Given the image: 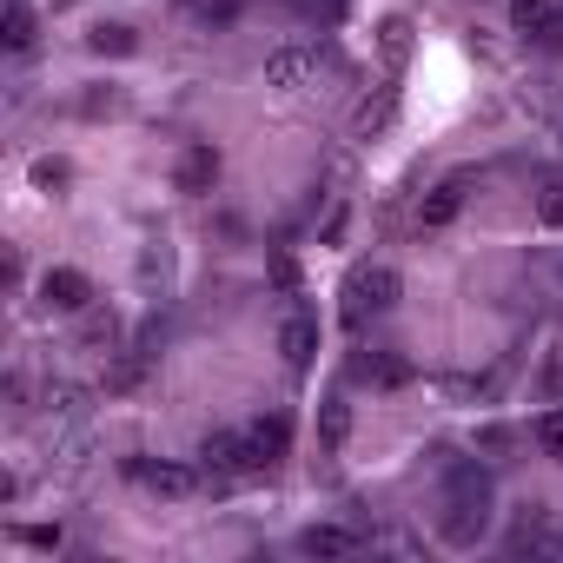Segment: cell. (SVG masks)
Returning a JSON list of instances; mask_svg holds the SVG:
<instances>
[{
    "label": "cell",
    "instance_id": "obj_1",
    "mask_svg": "<svg viewBox=\"0 0 563 563\" xmlns=\"http://www.w3.org/2000/svg\"><path fill=\"white\" fill-rule=\"evenodd\" d=\"M490 523V477L477 464H457L451 471V497H444V537L451 543H477Z\"/></svg>",
    "mask_w": 563,
    "mask_h": 563
},
{
    "label": "cell",
    "instance_id": "obj_2",
    "mask_svg": "<svg viewBox=\"0 0 563 563\" xmlns=\"http://www.w3.org/2000/svg\"><path fill=\"white\" fill-rule=\"evenodd\" d=\"M405 299V278L391 272V265H358L352 278H345V319L352 325H365L372 312H391Z\"/></svg>",
    "mask_w": 563,
    "mask_h": 563
},
{
    "label": "cell",
    "instance_id": "obj_3",
    "mask_svg": "<svg viewBox=\"0 0 563 563\" xmlns=\"http://www.w3.org/2000/svg\"><path fill=\"white\" fill-rule=\"evenodd\" d=\"M325 74V54L319 47H272L265 54V87L272 93H312Z\"/></svg>",
    "mask_w": 563,
    "mask_h": 563
},
{
    "label": "cell",
    "instance_id": "obj_4",
    "mask_svg": "<svg viewBox=\"0 0 563 563\" xmlns=\"http://www.w3.org/2000/svg\"><path fill=\"white\" fill-rule=\"evenodd\" d=\"M199 464H206V477H245V471H258V451L239 431H206L199 438Z\"/></svg>",
    "mask_w": 563,
    "mask_h": 563
},
{
    "label": "cell",
    "instance_id": "obj_5",
    "mask_svg": "<svg viewBox=\"0 0 563 563\" xmlns=\"http://www.w3.org/2000/svg\"><path fill=\"white\" fill-rule=\"evenodd\" d=\"M41 306H47V312H87V306H93V278H87L80 265H54V272L41 278Z\"/></svg>",
    "mask_w": 563,
    "mask_h": 563
},
{
    "label": "cell",
    "instance_id": "obj_6",
    "mask_svg": "<svg viewBox=\"0 0 563 563\" xmlns=\"http://www.w3.org/2000/svg\"><path fill=\"white\" fill-rule=\"evenodd\" d=\"M140 477H146L153 497H173V504H179V497H199V484H206V477H199L192 464H179V457H153V464H140Z\"/></svg>",
    "mask_w": 563,
    "mask_h": 563
},
{
    "label": "cell",
    "instance_id": "obj_7",
    "mask_svg": "<svg viewBox=\"0 0 563 563\" xmlns=\"http://www.w3.org/2000/svg\"><path fill=\"white\" fill-rule=\"evenodd\" d=\"M299 550H306V556H358L365 537H358L352 523H306V530H299Z\"/></svg>",
    "mask_w": 563,
    "mask_h": 563
},
{
    "label": "cell",
    "instance_id": "obj_8",
    "mask_svg": "<svg viewBox=\"0 0 563 563\" xmlns=\"http://www.w3.org/2000/svg\"><path fill=\"white\" fill-rule=\"evenodd\" d=\"M510 550H517V556H523V550H530V556H537V550H543V556H563V530L530 504V510L517 517V530H510Z\"/></svg>",
    "mask_w": 563,
    "mask_h": 563
},
{
    "label": "cell",
    "instance_id": "obj_9",
    "mask_svg": "<svg viewBox=\"0 0 563 563\" xmlns=\"http://www.w3.org/2000/svg\"><path fill=\"white\" fill-rule=\"evenodd\" d=\"M278 352H286L292 372H306V365L319 358V319H312V312H292L286 325H278Z\"/></svg>",
    "mask_w": 563,
    "mask_h": 563
},
{
    "label": "cell",
    "instance_id": "obj_10",
    "mask_svg": "<svg viewBox=\"0 0 563 563\" xmlns=\"http://www.w3.org/2000/svg\"><path fill=\"white\" fill-rule=\"evenodd\" d=\"M173 186H179V192H212V186H219V153H212V146H186L179 166H173Z\"/></svg>",
    "mask_w": 563,
    "mask_h": 563
},
{
    "label": "cell",
    "instance_id": "obj_11",
    "mask_svg": "<svg viewBox=\"0 0 563 563\" xmlns=\"http://www.w3.org/2000/svg\"><path fill=\"white\" fill-rule=\"evenodd\" d=\"M457 206H464V179H444V186H431V192L418 199V232H444V225L457 219Z\"/></svg>",
    "mask_w": 563,
    "mask_h": 563
},
{
    "label": "cell",
    "instance_id": "obj_12",
    "mask_svg": "<svg viewBox=\"0 0 563 563\" xmlns=\"http://www.w3.org/2000/svg\"><path fill=\"white\" fill-rule=\"evenodd\" d=\"M245 438H252V451H258V464H272V457H286V444H292V424H286V418H278V411H272V418H258V424H252Z\"/></svg>",
    "mask_w": 563,
    "mask_h": 563
},
{
    "label": "cell",
    "instance_id": "obj_13",
    "mask_svg": "<svg viewBox=\"0 0 563 563\" xmlns=\"http://www.w3.org/2000/svg\"><path fill=\"white\" fill-rule=\"evenodd\" d=\"M391 113H398V93H391V87H378L372 100H358V113H352V126H358V133L372 140V133H385V126H391Z\"/></svg>",
    "mask_w": 563,
    "mask_h": 563
},
{
    "label": "cell",
    "instance_id": "obj_14",
    "mask_svg": "<svg viewBox=\"0 0 563 563\" xmlns=\"http://www.w3.org/2000/svg\"><path fill=\"white\" fill-rule=\"evenodd\" d=\"M345 438H352V405H345V398H325V405H319V444L339 451Z\"/></svg>",
    "mask_w": 563,
    "mask_h": 563
},
{
    "label": "cell",
    "instance_id": "obj_15",
    "mask_svg": "<svg viewBox=\"0 0 563 563\" xmlns=\"http://www.w3.org/2000/svg\"><path fill=\"white\" fill-rule=\"evenodd\" d=\"M556 14H563L556 0H517V8H510V21H517V34H523V41H543V27H550Z\"/></svg>",
    "mask_w": 563,
    "mask_h": 563
},
{
    "label": "cell",
    "instance_id": "obj_16",
    "mask_svg": "<svg viewBox=\"0 0 563 563\" xmlns=\"http://www.w3.org/2000/svg\"><path fill=\"white\" fill-rule=\"evenodd\" d=\"M0 41H8L14 54L34 47V14H27V0H8V14H0Z\"/></svg>",
    "mask_w": 563,
    "mask_h": 563
},
{
    "label": "cell",
    "instance_id": "obj_17",
    "mask_svg": "<svg viewBox=\"0 0 563 563\" xmlns=\"http://www.w3.org/2000/svg\"><path fill=\"white\" fill-rule=\"evenodd\" d=\"M378 54H385L391 67H405V54H411V21H405V14H391V21L378 27Z\"/></svg>",
    "mask_w": 563,
    "mask_h": 563
},
{
    "label": "cell",
    "instance_id": "obj_18",
    "mask_svg": "<svg viewBox=\"0 0 563 563\" xmlns=\"http://www.w3.org/2000/svg\"><path fill=\"white\" fill-rule=\"evenodd\" d=\"M530 438H537V451H543V457H563V405H550V411H537V424H530Z\"/></svg>",
    "mask_w": 563,
    "mask_h": 563
},
{
    "label": "cell",
    "instance_id": "obj_19",
    "mask_svg": "<svg viewBox=\"0 0 563 563\" xmlns=\"http://www.w3.org/2000/svg\"><path fill=\"white\" fill-rule=\"evenodd\" d=\"M537 219H543L550 232H563V173H550V179L537 186Z\"/></svg>",
    "mask_w": 563,
    "mask_h": 563
},
{
    "label": "cell",
    "instance_id": "obj_20",
    "mask_svg": "<svg viewBox=\"0 0 563 563\" xmlns=\"http://www.w3.org/2000/svg\"><path fill=\"white\" fill-rule=\"evenodd\" d=\"M133 47H140L133 27H120V21L113 27H93V54H133Z\"/></svg>",
    "mask_w": 563,
    "mask_h": 563
},
{
    "label": "cell",
    "instance_id": "obj_21",
    "mask_svg": "<svg viewBox=\"0 0 563 563\" xmlns=\"http://www.w3.org/2000/svg\"><path fill=\"white\" fill-rule=\"evenodd\" d=\"M358 372H365V378H378V385H405V378H411V365H405V358H365Z\"/></svg>",
    "mask_w": 563,
    "mask_h": 563
},
{
    "label": "cell",
    "instance_id": "obj_22",
    "mask_svg": "<svg viewBox=\"0 0 563 563\" xmlns=\"http://www.w3.org/2000/svg\"><path fill=\"white\" fill-rule=\"evenodd\" d=\"M67 179H74V173H67V159H34V186H41V192H60Z\"/></svg>",
    "mask_w": 563,
    "mask_h": 563
},
{
    "label": "cell",
    "instance_id": "obj_23",
    "mask_svg": "<svg viewBox=\"0 0 563 563\" xmlns=\"http://www.w3.org/2000/svg\"><path fill=\"white\" fill-rule=\"evenodd\" d=\"M140 372H146L140 358H120V365L107 372V391H126V385H140Z\"/></svg>",
    "mask_w": 563,
    "mask_h": 563
},
{
    "label": "cell",
    "instance_id": "obj_24",
    "mask_svg": "<svg viewBox=\"0 0 563 563\" xmlns=\"http://www.w3.org/2000/svg\"><path fill=\"white\" fill-rule=\"evenodd\" d=\"M299 14H312V21H339V14H345V0H299Z\"/></svg>",
    "mask_w": 563,
    "mask_h": 563
},
{
    "label": "cell",
    "instance_id": "obj_25",
    "mask_svg": "<svg viewBox=\"0 0 563 563\" xmlns=\"http://www.w3.org/2000/svg\"><path fill=\"white\" fill-rule=\"evenodd\" d=\"M27 543H34V550H60V523H34Z\"/></svg>",
    "mask_w": 563,
    "mask_h": 563
},
{
    "label": "cell",
    "instance_id": "obj_26",
    "mask_svg": "<svg viewBox=\"0 0 563 563\" xmlns=\"http://www.w3.org/2000/svg\"><path fill=\"white\" fill-rule=\"evenodd\" d=\"M537 47H550V54H563V14H556V21L543 27V41H537Z\"/></svg>",
    "mask_w": 563,
    "mask_h": 563
}]
</instances>
